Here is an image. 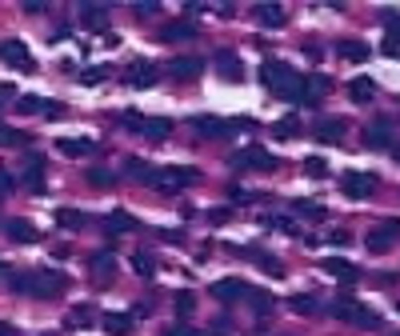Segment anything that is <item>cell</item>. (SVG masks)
<instances>
[{
  "instance_id": "obj_49",
  "label": "cell",
  "mask_w": 400,
  "mask_h": 336,
  "mask_svg": "<svg viewBox=\"0 0 400 336\" xmlns=\"http://www.w3.org/2000/svg\"><path fill=\"white\" fill-rule=\"evenodd\" d=\"M328 244H349V232H344V228H332V232H328Z\"/></svg>"
},
{
  "instance_id": "obj_34",
  "label": "cell",
  "mask_w": 400,
  "mask_h": 336,
  "mask_svg": "<svg viewBox=\"0 0 400 336\" xmlns=\"http://www.w3.org/2000/svg\"><path fill=\"white\" fill-rule=\"evenodd\" d=\"M132 273L152 280L156 276V261H152V252H132Z\"/></svg>"
},
{
  "instance_id": "obj_17",
  "label": "cell",
  "mask_w": 400,
  "mask_h": 336,
  "mask_svg": "<svg viewBox=\"0 0 400 336\" xmlns=\"http://www.w3.org/2000/svg\"><path fill=\"white\" fill-rule=\"evenodd\" d=\"M56 152H61V156H92V152H96V140H88V137H61V140H56Z\"/></svg>"
},
{
  "instance_id": "obj_39",
  "label": "cell",
  "mask_w": 400,
  "mask_h": 336,
  "mask_svg": "<svg viewBox=\"0 0 400 336\" xmlns=\"http://www.w3.org/2000/svg\"><path fill=\"white\" fill-rule=\"evenodd\" d=\"M273 137L276 140H296L300 137V120H292V116H288V120H280V125L273 128Z\"/></svg>"
},
{
  "instance_id": "obj_32",
  "label": "cell",
  "mask_w": 400,
  "mask_h": 336,
  "mask_svg": "<svg viewBox=\"0 0 400 336\" xmlns=\"http://www.w3.org/2000/svg\"><path fill=\"white\" fill-rule=\"evenodd\" d=\"M244 300H252V309H256V321H268V312L276 309V300L268 297V292H256V288H249V297Z\"/></svg>"
},
{
  "instance_id": "obj_52",
  "label": "cell",
  "mask_w": 400,
  "mask_h": 336,
  "mask_svg": "<svg viewBox=\"0 0 400 336\" xmlns=\"http://www.w3.org/2000/svg\"><path fill=\"white\" fill-rule=\"evenodd\" d=\"M232 200H237V204H244V200H252V192H244V188H232Z\"/></svg>"
},
{
  "instance_id": "obj_24",
  "label": "cell",
  "mask_w": 400,
  "mask_h": 336,
  "mask_svg": "<svg viewBox=\"0 0 400 336\" xmlns=\"http://www.w3.org/2000/svg\"><path fill=\"white\" fill-rule=\"evenodd\" d=\"M373 97H376V80H368V76H352L349 80V100L352 104H368Z\"/></svg>"
},
{
  "instance_id": "obj_20",
  "label": "cell",
  "mask_w": 400,
  "mask_h": 336,
  "mask_svg": "<svg viewBox=\"0 0 400 336\" xmlns=\"http://www.w3.org/2000/svg\"><path fill=\"white\" fill-rule=\"evenodd\" d=\"M137 132L144 140H168V137H173V120H164V116H144Z\"/></svg>"
},
{
  "instance_id": "obj_21",
  "label": "cell",
  "mask_w": 400,
  "mask_h": 336,
  "mask_svg": "<svg viewBox=\"0 0 400 336\" xmlns=\"http://www.w3.org/2000/svg\"><path fill=\"white\" fill-rule=\"evenodd\" d=\"M168 73H173L176 80H196V76L204 73V61H200V56H176V61L168 64Z\"/></svg>"
},
{
  "instance_id": "obj_15",
  "label": "cell",
  "mask_w": 400,
  "mask_h": 336,
  "mask_svg": "<svg viewBox=\"0 0 400 336\" xmlns=\"http://www.w3.org/2000/svg\"><path fill=\"white\" fill-rule=\"evenodd\" d=\"M320 268H325L328 276H337L340 285H356V280H361V268H356V264H349V261H340V256H325V261H320Z\"/></svg>"
},
{
  "instance_id": "obj_38",
  "label": "cell",
  "mask_w": 400,
  "mask_h": 336,
  "mask_svg": "<svg viewBox=\"0 0 400 336\" xmlns=\"http://www.w3.org/2000/svg\"><path fill=\"white\" fill-rule=\"evenodd\" d=\"M20 144H28L25 132H16V128H4V125H0V149H20Z\"/></svg>"
},
{
  "instance_id": "obj_6",
  "label": "cell",
  "mask_w": 400,
  "mask_h": 336,
  "mask_svg": "<svg viewBox=\"0 0 400 336\" xmlns=\"http://www.w3.org/2000/svg\"><path fill=\"white\" fill-rule=\"evenodd\" d=\"M232 168H240V173H276V156H268L261 144H249L232 156Z\"/></svg>"
},
{
  "instance_id": "obj_13",
  "label": "cell",
  "mask_w": 400,
  "mask_h": 336,
  "mask_svg": "<svg viewBox=\"0 0 400 336\" xmlns=\"http://www.w3.org/2000/svg\"><path fill=\"white\" fill-rule=\"evenodd\" d=\"M213 297L220 300V304H237V300L249 297V285L237 280V276H225V280H216V285H213Z\"/></svg>"
},
{
  "instance_id": "obj_31",
  "label": "cell",
  "mask_w": 400,
  "mask_h": 336,
  "mask_svg": "<svg viewBox=\"0 0 400 336\" xmlns=\"http://www.w3.org/2000/svg\"><path fill=\"white\" fill-rule=\"evenodd\" d=\"M96 316H100V312L92 309V304H76V309L68 312V328H92Z\"/></svg>"
},
{
  "instance_id": "obj_33",
  "label": "cell",
  "mask_w": 400,
  "mask_h": 336,
  "mask_svg": "<svg viewBox=\"0 0 400 336\" xmlns=\"http://www.w3.org/2000/svg\"><path fill=\"white\" fill-rule=\"evenodd\" d=\"M288 309H292V312H300V316H316V312H320V300H316V297H308V292H300V297H292V300H288Z\"/></svg>"
},
{
  "instance_id": "obj_54",
  "label": "cell",
  "mask_w": 400,
  "mask_h": 336,
  "mask_svg": "<svg viewBox=\"0 0 400 336\" xmlns=\"http://www.w3.org/2000/svg\"><path fill=\"white\" fill-rule=\"evenodd\" d=\"M392 152H396V161H400V149H392Z\"/></svg>"
},
{
  "instance_id": "obj_11",
  "label": "cell",
  "mask_w": 400,
  "mask_h": 336,
  "mask_svg": "<svg viewBox=\"0 0 400 336\" xmlns=\"http://www.w3.org/2000/svg\"><path fill=\"white\" fill-rule=\"evenodd\" d=\"M216 76H220V80H228V85H240V80H244V64H240V56L237 52H216Z\"/></svg>"
},
{
  "instance_id": "obj_37",
  "label": "cell",
  "mask_w": 400,
  "mask_h": 336,
  "mask_svg": "<svg viewBox=\"0 0 400 336\" xmlns=\"http://www.w3.org/2000/svg\"><path fill=\"white\" fill-rule=\"evenodd\" d=\"M152 173H156V168L144 164V161H128L125 164V176H132V180H149V185H152Z\"/></svg>"
},
{
  "instance_id": "obj_16",
  "label": "cell",
  "mask_w": 400,
  "mask_h": 336,
  "mask_svg": "<svg viewBox=\"0 0 400 336\" xmlns=\"http://www.w3.org/2000/svg\"><path fill=\"white\" fill-rule=\"evenodd\" d=\"M20 185H25V192H44V156H28L25 173H20Z\"/></svg>"
},
{
  "instance_id": "obj_7",
  "label": "cell",
  "mask_w": 400,
  "mask_h": 336,
  "mask_svg": "<svg viewBox=\"0 0 400 336\" xmlns=\"http://www.w3.org/2000/svg\"><path fill=\"white\" fill-rule=\"evenodd\" d=\"M376 188H380V180H376L373 173H340V192L352 197V200L376 197Z\"/></svg>"
},
{
  "instance_id": "obj_46",
  "label": "cell",
  "mask_w": 400,
  "mask_h": 336,
  "mask_svg": "<svg viewBox=\"0 0 400 336\" xmlns=\"http://www.w3.org/2000/svg\"><path fill=\"white\" fill-rule=\"evenodd\" d=\"M13 185H16L13 173H4V168H0V200H4V197H13Z\"/></svg>"
},
{
  "instance_id": "obj_1",
  "label": "cell",
  "mask_w": 400,
  "mask_h": 336,
  "mask_svg": "<svg viewBox=\"0 0 400 336\" xmlns=\"http://www.w3.org/2000/svg\"><path fill=\"white\" fill-rule=\"evenodd\" d=\"M16 297H32V300H56L68 288V276L52 273V268H28V273H8Z\"/></svg>"
},
{
  "instance_id": "obj_48",
  "label": "cell",
  "mask_w": 400,
  "mask_h": 336,
  "mask_svg": "<svg viewBox=\"0 0 400 336\" xmlns=\"http://www.w3.org/2000/svg\"><path fill=\"white\" fill-rule=\"evenodd\" d=\"M68 37H73V28H68V25H56V28H52V44H56V40H68Z\"/></svg>"
},
{
  "instance_id": "obj_27",
  "label": "cell",
  "mask_w": 400,
  "mask_h": 336,
  "mask_svg": "<svg viewBox=\"0 0 400 336\" xmlns=\"http://www.w3.org/2000/svg\"><path fill=\"white\" fill-rule=\"evenodd\" d=\"M52 220H56V228H64V232H80L88 216L80 209H56V216H52Z\"/></svg>"
},
{
  "instance_id": "obj_19",
  "label": "cell",
  "mask_w": 400,
  "mask_h": 336,
  "mask_svg": "<svg viewBox=\"0 0 400 336\" xmlns=\"http://www.w3.org/2000/svg\"><path fill=\"white\" fill-rule=\"evenodd\" d=\"M0 228H4L8 240H16V244H37V240H40L37 224H28V220H4Z\"/></svg>"
},
{
  "instance_id": "obj_25",
  "label": "cell",
  "mask_w": 400,
  "mask_h": 336,
  "mask_svg": "<svg viewBox=\"0 0 400 336\" xmlns=\"http://www.w3.org/2000/svg\"><path fill=\"white\" fill-rule=\"evenodd\" d=\"M328 88H332V80H328V76H304V97H300V104H316V100L325 97Z\"/></svg>"
},
{
  "instance_id": "obj_9",
  "label": "cell",
  "mask_w": 400,
  "mask_h": 336,
  "mask_svg": "<svg viewBox=\"0 0 400 336\" xmlns=\"http://www.w3.org/2000/svg\"><path fill=\"white\" fill-rule=\"evenodd\" d=\"M0 61L20 68V73H37V61H32V52H28L25 40H0Z\"/></svg>"
},
{
  "instance_id": "obj_35",
  "label": "cell",
  "mask_w": 400,
  "mask_h": 336,
  "mask_svg": "<svg viewBox=\"0 0 400 336\" xmlns=\"http://www.w3.org/2000/svg\"><path fill=\"white\" fill-rule=\"evenodd\" d=\"M380 52H385V56H400V20H392V28L385 32V40H380Z\"/></svg>"
},
{
  "instance_id": "obj_40",
  "label": "cell",
  "mask_w": 400,
  "mask_h": 336,
  "mask_svg": "<svg viewBox=\"0 0 400 336\" xmlns=\"http://www.w3.org/2000/svg\"><path fill=\"white\" fill-rule=\"evenodd\" d=\"M88 185L113 188V185H116V173H108V168H88Z\"/></svg>"
},
{
  "instance_id": "obj_51",
  "label": "cell",
  "mask_w": 400,
  "mask_h": 336,
  "mask_svg": "<svg viewBox=\"0 0 400 336\" xmlns=\"http://www.w3.org/2000/svg\"><path fill=\"white\" fill-rule=\"evenodd\" d=\"M225 216H228V209H213V212H208V220H213V224H225Z\"/></svg>"
},
{
  "instance_id": "obj_4",
  "label": "cell",
  "mask_w": 400,
  "mask_h": 336,
  "mask_svg": "<svg viewBox=\"0 0 400 336\" xmlns=\"http://www.w3.org/2000/svg\"><path fill=\"white\" fill-rule=\"evenodd\" d=\"M196 180H200L196 168H180V164H173V168H156V173H152V188L164 192V197H176V192H185V185H196Z\"/></svg>"
},
{
  "instance_id": "obj_42",
  "label": "cell",
  "mask_w": 400,
  "mask_h": 336,
  "mask_svg": "<svg viewBox=\"0 0 400 336\" xmlns=\"http://www.w3.org/2000/svg\"><path fill=\"white\" fill-rule=\"evenodd\" d=\"M192 309H196L192 292H176V316H180V321H188V316H192Z\"/></svg>"
},
{
  "instance_id": "obj_36",
  "label": "cell",
  "mask_w": 400,
  "mask_h": 336,
  "mask_svg": "<svg viewBox=\"0 0 400 336\" xmlns=\"http://www.w3.org/2000/svg\"><path fill=\"white\" fill-rule=\"evenodd\" d=\"M49 108V100H40V97H20L16 100V112L20 116H37V112H44Z\"/></svg>"
},
{
  "instance_id": "obj_56",
  "label": "cell",
  "mask_w": 400,
  "mask_h": 336,
  "mask_svg": "<svg viewBox=\"0 0 400 336\" xmlns=\"http://www.w3.org/2000/svg\"><path fill=\"white\" fill-rule=\"evenodd\" d=\"M0 224H4V220H0Z\"/></svg>"
},
{
  "instance_id": "obj_26",
  "label": "cell",
  "mask_w": 400,
  "mask_h": 336,
  "mask_svg": "<svg viewBox=\"0 0 400 336\" xmlns=\"http://www.w3.org/2000/svg\"><path fill=\"white\" fill-rule=\"evenodd\" d=\"M252 16H256V25L261 28H280L285 25V8H280V4H256Z\"/></svg>"
},
{
  "instance_id": "obj_50",
  "label": "cell",
  "mask_w": 400,
  "mask_h": 336,
  "mask_svg": "<svg viewBox=\"0 0 400 336\" xmlns=\"http://www.w3.org/2000/svg\"><path fill=\"white\" fill-rule=\"evenodd\" d=\"M168 336H213V332H192V328H185V324H180V328H173Z\"/></svg>"
},
{
  "instance_id": "obj_29",
  "label": "cell",
  "mask_w": 400,
  "mask_h": 336,
  "mask_svg": "<svg viewBox=\"0 0 400 336\" xmlns=\"http://www.w3.org/2000/svg\"><path fill=\"white\" fill-rule=\"evenodd\" d=\"M337 56H340V61H368V56H373V49H368L364 40H340V44H337Z\"/></svg>"
},
{
  "instance_id": "obj_2",
  "label": "cell",
  "mask_w": 400,
  "mask_h": 336,
  "mask_svg": "<svg viewBox=\"0 0 400 336\" xmlns=\"http://www.w3.org/2000/svg\"><path fill=\"white\" fill-rule=\"evenodd\" d=\"M261 85L268 88L273 97L292 100V104H300V97H304V76L292 73V68L280 64V61H264L261 64Z\"/></svg>"
},
{
  "instance_id": "obj_53",
  "label": "cell",
  "mask_w": 400,
  "mask_h": 336,
  "mask_svg": "<svg viewBox=\"0 0 400 336\" xmlns=\"http://www.w3.org/2000/svg\"><path fill=\"white\" fill-rule=\"evenodd\" d=\"M0 336H13V328H8V324H0Z\"/></svg>"
},
{
  "instance_id": "obj_23",
  "label": "cell",
  "mask_w": 400,
  "mask_h": 336,
  "mask_svg": "<svg viewBox=\"0 0 400 336\" xmlns=\"http://www.w3.org/2000/svg\"><path fill=\"white\" fill-rule=\"evenodd\" d=\"M108 8L104 4H80V25L92 28V32H100V28H108Z\"/></svg>"
},
{
  "instance_id": "obj_18",
  "label": "cell",
  "mask_w": 400,
  "mask_h": 336,
  "mask_svg": "<svg viewBox=\"0 0 400 336\" xmlns=\"http://www.w3.org/2000/svg\"><path fill=\"white\" fill-rule=\"evenodd\" d=\"M113 268H116L113 249H100V252H92V256H88V276H96V280H108V276H113Z\"/></svg>"
},
{
  "instance_id": "obj_30",
  "label": "cell",
  "mask_w": 400,
  "mask_h": 336,
  "mask_svg": "<svg viewBox=\"0 0 400 336\" xmlns=\"http://www.w3.org/2000/svg\"><path fill=\"white\" fill-rule=\"evenodd\" d=\"M104 228H108V232H137L140 224L132 220L125 209H113V212H108V220H104Z\"/></svg>"
},
{
  "instance_id": "obj_45",
  "label": "cell",
  "mask_w": 400,
  "mask_h": 336,
  "mask_svg": "<svg viewBox=\"0 0 400 336\" xmlns=\"http://www.w3.org/2000/svg\"><path fill=\"white\" fill-rule=\"evenodd\" d=\"M104 76H108V68H85V73H80V85H100Z\"/></svg>"
},
{
  "instance_id": "obj_12",
  "label": "cell",
  "mask_w": 400,
  "mask_h": 336,
  "mask_svg": "<svg viewBox=\"0 0 400 336\" xmlns=\"http://www.w3.org/2000/svg\"><path fill=\"white\" fill-rule=\"evenodd\" d=\"M344 132H349V125L340 116H325L320 125H313V140H320V144H340Z\"/></svg>"
},
{
  "instance_id": "obj_47",
  "label": "cell",
  "mask_w": 400,
  "mask_h": 336,
  "mask_svg": "<svg viewBox=\"0 0 400 336\" xmlns=\"http://www.w3.org/2000/svg\"><path fill=\"white\" fill-rule=\"evenodd\" d=\"M132 13H137L140 20H149V16H156V13H161V4H137Z\"/></svg>"
},
{
  "instance_id": "obj_28",
  "label": "cell",
  "mask_w": 400,
  "mask_h": 336,
  "mask_svg": "<svg viewBox=\"0 0 400 336\" xmlns=\"http://www.w3.org/2000/svg\"><path fill=\"white\" fill-rule=\"evenodd\" d=\"M104 332L108 336H128L132 332V316H128V312H104Z\"/></svg>"
},
{
  "instance_id": "obj_55",
  "label": "cell",
  "mask_w": 400,
  "mask_h": 336,
  "mask_svg": "<svg viewBox=\"0 0 400 336\" xmlns=\"http://www.w3.org/2000/svg\"><path fill=\"white\" fill-rule=\"evenodd\" d=\"M0 273H4V264H0Z\"/></svg>"
},
{
  "instance_id": "obj_22",
  "label": "cell",
  "mask_w": 400,
  "mask_h": 336,
  "mask_svg": "<svg viewBox=\"0 0 400 336\" xmlns=\"http://www.w3.org/2000/svg\"><path fill=\"white\" fill-rule=\"evenodd\" d=\"M156 37H161L164 44H176V40H192V37H196V25H192V20L185 16V20H173V25H164Z\"/></svg>"
},
{
  "instance_id": "obj_3",
  "label": "cell",
  "mask_w": 400,
  "mask_h": 336,
  "mask_svg": "<svg viewBox=\"0 0 400 336\" xmlns=\"http://www.w3.org/2000/svg\"><path fill=\"white\" fill-rule=\"evenodd\" d=\"M256 125V120H220V116H192V132L204 140H228L237 137V132H249V128Z\"/></svg>"
},
{
  "instance_id": "obj_8",
  "label": "cell",
  "mask_w": 400,
  "mask_h": 336,
  "mask_svg": "<svg viewBox=\"0 0 400 336\" xmlns=\"http://www.w3.org/2000/svg\"><path fill=\"white\" fill-rule=\"evenodd\" d=\"M396 240H400V220L396 216H388V220H380L373 232L364 237V244H368V252H388Z\"/></svg>"
},
{
  "instance_id": "obj_41",
  "label": "cell",
  "mask_w": 400,
  "mask_h": 336,
  "mask_svg": "<svg viewBox=\"0 0 400 336\" xmlns=\"http://www.w3.org/2000/svg\"><path fill=\"white\" fill-rule=\"evenodd\" d=\"M292 212L296 216H325V204H316V200H292Z\"/></svg>"
},
{
  "instance_id": "obj_44",
  "label": "cell",
  "mask_w": 400,
  "mask_h": 336,
  "mask_svg": "<svg viewBox=\"0 0 400 336\" xmlns=\"http://www.w3.org/2000/svg\"><path fill=\"white\" fill-rule=\"evenodd\" d=\"M304 173H308V176H316V180H320V176H328V164L320 161V156H308V161H304Z\"/></svg>"
},
{
  "instance_id": "obj_43",
  "label": "cell",
  "mask_w": 400,
  "mask_h": 336,
  "mask_svg": "<svg viewBox=\"0 0 400 336\" xmlns=\"http://www.w3.org/2000/svg\"><path fill=\"white\" fill-rule=\"evenodd\" d=\"M264 224H273V228H280L288 237H296V220H288V216H264Z\"/></svg>"
},
{
  "instance_id": "obj_14",
  "label": "cell",
  "mask_w": 400,
  "mask_h": 336,
  "mask_svg": "<svg viewBox=\"0 0 400 336\" xmlns=\"http://www.w3.org/2000/svg\"><path fill=\"white\" fill-rule=\"evenodd\" d=\"M364 149H396L392 144V125L388 120H373V125L364 128Z\"/></svg>"
},
{
  "instance_id": "obj_10",
  "label": "cell",
  "mask_w": 400,
  "mask_h": 336,
  "mask_svg": "<svg viewBox=\"0 0 400 336\" xmlns=\"http://www.w3.org/2000/svg\"><path fill=\"white\" fill-rule=\"evenodd\" d=\"M120 80H125L128 88H152L156 80H161V73H156L152 61H132L125 73H120Z\"/></svg>"
},
{
  "instance_id": "obj_5",
  "label": "cell",
  "mask_w": 400,
  "mask_h": 336,
  "mask_svg": "<svg viewBox=\"0 0 400 336\" xmlns=\"http://www.w3.org/2000/svg\"><path fill=\"white\" fill-rule=\"evenodd\" d=\"M332 316L337 321H344V324H356V328H380V316H376L373 309H364V304H356L352 297H340L337 304H332Z\"/></svg>"
}]
</instances>
